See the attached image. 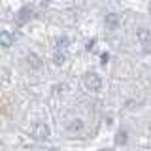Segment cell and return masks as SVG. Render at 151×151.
I'll list each match as a JSON object with an SVG mask.
<instances>
[{"label": "cell", "mask_w": 151, "mask_h": 151, "mask_svg": "<svg viewBox=\"0 0 151 151\" xmlns=\"http://www.w3.org/2000/svg\"><path fill=\"white\" fill-rule=\"evenodd\" d=\"M137 37L141 42V45L143 48V51L147 54L151 52V33L150 30L144 29V28H139L136 32Z\"/></svg>", "instance_id": "6da1fadb"}, {"label": "cell", "mask_w": 151, "mask_h": 151, "mask_svg": "<svg viewBox=\"0 0 151 151\" xmlns=\"http://www.w3.org/2000/svg\"><path fill=\"white\" fill-rule=\"evenodd\" d=\"M84 83L91 91H99L101 87V78L95 72H87L84 77Z\"/></svg>", "instance_id": "7a4b0ae2"}, {"label": "cell", "mask_w": 151, "mask_h": 151, "mask_svg": "<svg viewBox=\"0 0 151 151\" xmlns=\"http://www.w3.org/2000/svg\"><path fill=\"white\" fill-rule=\"evenodd\" d=\"M30 15H32V11L28 8V7H22L19 12L15 14V22L19 24V26H23L24 23H27L29 19H30Z\"/></svg>", "instance_id": "3957f363"}, {"label": "cell", "mask_w": 151, "mask_h": 151, "mask_svg": "<svg viewBox=\"0 0 151 151\" xmlns=\"http://www.w3.org/2000/svg\"><path fill=\"white\" fill-rule=\"evenodd\" d=\"M106 24L109 29H115L120 26V17L116 13H109L106 15Z\"/></svg>", "instance_id": "277c9868"}, {"label": "cell", "mask_w": 151, "mask_h": 151, "mask_svg": "<svg viewBox=\"0 0 151 151\" xmlns=\"http://www.w3.org/2000/svg\"><path fill=\"white\" fill-rule=\"evenodd\" d=\"M13 36L7 30H1L0 33V43H1V47L4 48H8L13 44Z\"/></svg>", "instance_id": "5b68a950"}, {"label": "cell", "mask_w": 151, "mask_h": 151, "mask_svg": "<svg viewBox=\"0 0 151 151\" xmlns=\"http://www.w3.org/2000/svg\"><path fill=\"white\" fill-rule=\"evenodd\" d=\"M35 135L38 138H45L48 135H49V128L45 123H40L36 127V130H35Z\"/></svg>", "instance_id": "8992f818"}, {"label": "cell", "mask_w": 151, "mask_h": 151, "mask_svg": "<svg viewBox=\"0 0 151 151\" xmlns=\"http://www.w3.org/2000/svg\"><path fill=\"white\" fill-rule=\"evenodd\" d=\"M64 60H65V56H64V54H63V50L56 48V50H55V52H54V62H55V64L60 65V64L64 63Z\"/></svg>", "instance_id": "52a82bcc"}, {"label": "cell", "mask_w": 151, "mask_h": 151, "mask_svg": "<svg viewBox=\"0 0 151 151\" xmlns=\"http://www.w3.org/2000/svg\"><path fill=\"white\" fill-rule=\"evenodd\" d=\"M127 139H128V136L124 132H120L116 135V143H119L121 145H123L127 142Z\"/></svg>", "instance_id": "ba28073f"}, {"label": "cell", "mask_w": 151, "mask_h": 151, "mask_svg": "<svg viewBox=\"0 0 151 151\" xmlns=\"http://www.w3.org/2000/svg\"><path fill=\"white\" fill-rule=\"evenodd\" d=\"M101 59H102V64H105V63H107V60L109 59V55L107 54V52H105L102 56H101Z\"/></svg>", "instance_id": "9c48e42d"}, {"label": "cell", "mask_w": 151, "mask_h": 151, "mask_svg": "<svg viewBox=\"0 0 151 151\" xmlns=\"http://www.w3.org/2000/svg\"><path fill=\"white\" fill-rule=\"evenodd\" d=\"M149 12H150V14H151V5H150V7H149Z\"/></svg>", "instance_id": "30bf717a"}]
</instances>
